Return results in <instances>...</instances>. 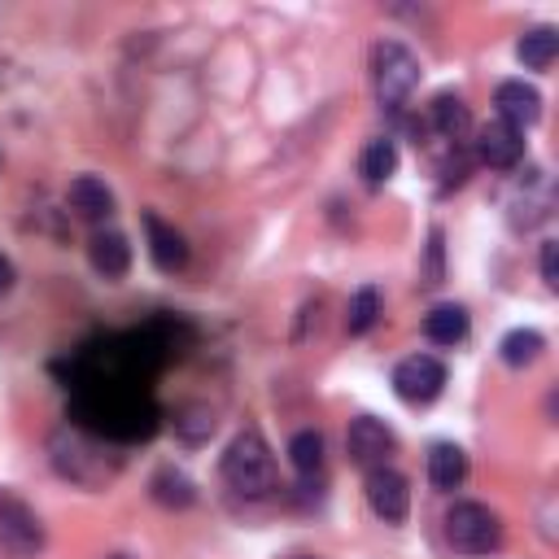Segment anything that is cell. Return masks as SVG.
Instances as JSON below:
<instances>
[{"label":"cell","mask_w":559,"mask_h":559,"mask_svg":"<svg viewBox=\"0 0 559 559\" xmlns=\"http://www.w3.org/2000/svg\"><path fill=\"white\" fill-rule=\"evenodd\" d=\"M223 480L236 493H245V498H262L266 489H275V459H271V450H266V441H262L258 428H245L227 445V454H223Z\"/></svg>","instance_id":"6da1fadb"},{"label":"cell","mask_w":559,"mask_h":559,"mask_svg":"<svg viewBox=\"0 0 559 559\" xmlns=\"http://www.w3.org/2000/svg\"><path fill=\"white\" fill-rule=\"evenodd\" d=\"M371 66H376V92H380V100H384L389 109L406 105L411 92H415V83H419V61H415V52H411L406 44H397V39H384V44H376Z\"/></svg>","instance_id":"7a4b0ae2"},{"label":"cell","mask_w":559,"mask_h":559,"mask_svg":"<svg viewBox=\"0 0 559 559\" xmlns=\"http://www.w3.org/2000/svg\"><path fill=\"white\" fill-rule=\"evenodd\" d=\"M445 537L459 555H489L502 542V524L480 502H454L450 515H445Z\"/></svg>","instance_id":"3957f363"},{"label":"cell","mask_w":559,"mask_h":559,"mask_svg":"<svg viewBox=\"0 0 559 559\" xmlns=\"http://www.w3.org/2000/svg\"><path fill=\"white\" fill-rule=\"evenodd\" d=\"M441 389H445V362L432 358V354H411L393 367V393L411 406L432 402Z\"/></svg>","instance_id":"277c9868"},{"label":"cell","mask_w":559,"mask_h":559,"mask_svg":"<svg viewBox=\"0 0 559 559\" xmlns=\"http://www.w3.org/2000/svg\"><path fill=\"white\" fill-rule=\"evenodd\" d=\"M0 546L13 550V555H35L44 546L39 515L22 498H13L9 489H0Z\"/></svg>","instance_id":"5b68a950"},{"label":"cell","mask_w":559,"mask_h":559,"mask_svg":"<svg viewBox=\"0 0 559 559\" xmlns=\"http://www.w3.org/2000/svg\"><path fill=\"white\" fill-rule=\"evenodd\" d=\"M345 450H349V459L358 463V467H389V454L397 450V441H393V432L380 424V419H371V415H358L354 424H349V432H345Z\"/></svg>","instance_id":"8992f818"},{"label":"cell","mask_w":559,"mask_h":559,"mask_svg":"<svg viewBox=\"0 0 559 559\" xmlns=\"http://www.w3.org/2000/svg\"><path fill=\"white\" fill-rule=\"evenodd\" d=\"M367 502L384 524H402L411 511V485L393 467H371L367 472Z\"/></svg>","instance_id":"52a82bcc"},{"label":"cell","mask_w":559,"mask_h":559,"mask_svg":"<svg viewBox=\"0 0 559 559\" xmlns=\"http://www.w3.org/2000/svg\"><path fill=\"white\" fill-rule=\"evenodd\" d=\"M476 153H480L485 166H493V170H511V166L524 157V135H520L515 127H507L502 118H493V122L480 127V135H476Z\"/></svg>","instance_id":"ba28073f"},{"label":"cell","mask_w":559,"mask_h":559,"mask_svg":"<svg viewBox=\"0 0 559 559\" xmlns=\"http://www.w3.org/2000/svg\"><path fill=\"white\" fill-rule=\"evenodd\" d=\"M493 105H498V118H502L507 127H515L520 135H524V127H533V122L542 118V96H537L528 83H520V79L498 83Z\"/></svg>","instance_id":"9c48e42d"},{"label":"cell","mask_w":559,"mask_h":559,"mask_svg":"<svg viewBox=\"0 0 559 559\" xmlns=\"http://www.w3.org/2000/svg\"><path fill=\"white\" fill-rule=\"evenodd\" d=\"M144 231H148L153 266H157V271H183V262H188V245H183V236H179L170 223H162L157 214H144Z\"/></svg>","instance_id":"30bf717a"},{"label":"cell","mask_w":559,"mask_h":559,"mask_svg":"<svg viewBox=\"0 0 559 559\" xmlns=\"http://www.w3.org/2000/svg\"><path fill=\"white\" fill-rule=\"evenodd\" d=\"M66 201H70V210H74L79 218H87V223H100V218H109V214H114V192H109L100 179H92V175L70 179Z\"/></svg>","instance_id":"8fae6325"},{"label":"cell","mask_w":559,"mask_h":559,"mask_svg":"<svg viewBox=\"0 0 559 559\" xmlns=\"http://www.w3.org/2000/svg\"><path fill=\"white\" fill-rule=\"evenodd\" d=\"M87 258H92V266H96L105 280H118V275H127V266H131V245H127L122 231H96L92 245H87Z\"/></svg>","instance_id":"7c38bea8"},{"label":"cell","mask_w":559,"mask_h":559,"mask_svg":"<svg viewBox=\"0 0 559 559\" xmlns=\"http://www.w3.org/2000/svg\"><path fill=\"white\" fill-rule=\"evenodd\" d=\"M463 476H467V454L459 445H450V441H437L428 450V480H432V489H459Z\"/></svg>","instance_id":"4fadbf2b"},{"label":"cell","mask_w":559,"mask_h":559,"mask_svg":"<svg viewBox=\"0 0 559 559\" xmlns=\"http://www.w3.org/2000/svg\"><path fill=\"white\" fill-rule=\"evenodd\" d=\"M424 336L437 341V345H454V341H463V336H467V310L454 306V301L432 306V310L424 314Z\"/></svg>","instance_id":"5bb4252c"},{"label":"cell","mask_w":559,"mask_h":559,"mask_svg":"<svg viewBox=\"0 0 559 559\" xmlns=\"http://www.w3.org/2000/svg\"><path fill=\"white\" fill-rule=\"evenodd\" d=\"M393 170H397V148H393V140H371V144L362 148V157H358V175H362L371 188H380Z\"/></svg>","instance_id":"9a60e30c"},{"label":"cell","mask_w":559,"mask_h":559,"mask_svg":"<svg viewBox=\"0 0 559 559\" xmlns=\"http://www.w3.org/2000/svg\"><path fill=\"white\" fill-rule=\"evenodd\" d=\"M428 114H432V127H437L445 140H459V135L467 131V122H472L467 105H463L459 96H450V92H441V96L428 105Z\"/></svg>","instance_id":"2e32d148"},{"label":"cell","mask_w":559,"mask_h":559,"mask_svg":"<svg viewBox=\"0 0 559 559\" xmlns=\"http://www.w3.org/2000/svg\"><path fill=\"white\" fill-rule=\"evenodd\" d=\"M515 52H520V61H524L528 70H546V66L555 61V52H559V35H555L550 26H537V31H528V35L515 44Z\"/></svg>","instance_id":"e0dca14e"},{"label":"cell","mask_w":559,"mask_h":559,"mask_svg":"<svg viewBox=\"0 0 559 559\" xmlns=\"http://www.w3.org/2000/svg\"><path fill=\"white\" fill-rule=\"evenodd\" d=\"M380 319V293L367 284V288H358L354 297H349V310H345V332L349 336H362V332H371V323Z\"/></svg>","instance_id":"ac0fdd59"},{"label":"cell","mask_w":559,"mask_h":559,"mask_svg":"<svg viewBox=\"0 0 559 559\" xmlns=\"http://www.w3.org/2000/svg\"><path fill=\"white\" fill-rule=\"evenodd\" d=\"M498 354H502L507 367H524V362H533V358L542 354V332H533V328H515V332L502 336Z\"/></svg>","instance_id":"d6986e66"},{"label":"cell","mask_w":559,"mask_h":559,"mask_svg":"<svg viewBox=\"0 0 559 559\" xmlns=\"http://www.w3.org/2000/svg\"><path fill=\"white\" fill-rule=\"evenodd\" d=\"M288 459H293V467H297L301 476H310V472H319V467H323V437H319L314 428H306V432H297V437L288 441Z\"/></svg>","instance_id":"ffe728a7"},{"label":"cell","mask_w":559,"mask_h":559,"mask_svg":"<svg viewBox=\"0 0 559 559\" xmlns=\"http://www.w3.org/2000/svg\"><path fill=\"white\" fill-rule=\"evenodd\" d=\"M153 498L166 502V507H188V502H192V480L166 467V472L153 476Z\"/></svg>","instance_id":"44dd1931"},{"label":"cell","mask_w":559,"mask_h":559,"mask_svg":"<svg viewBox=\"0 0 559 559\" xmlns=\"http://www.w3.org/2000/svg\"><path fill=\"white\" fill-rule=\"evenodd\" d=\"M559 245L555 240H546L542 245V280H546V288H559Z\"/></svg>","instance_id":"7402d4cb"},{"label":"cell","mask_w":559,"mask_h":559,"mask_svg":"<svg viewBox=\"0 0 559 559\" xmlns=\"http://www.w3.org/2000/svg\"><path fill=\"white\" fill-rule=\"evenodd\" d=\"M9 288H13V262H9L4 253H0V297H4Z\"/></svg>","instance_id":"603a6c76"},{"label":"cell","mask_w":559,"mask_h":559,"mask_svg":"<svg viewBox=\"0 0 559 559\" xmlns=\"http://www.w3.org/2000/svg\"><path fill=\"white\" fill-rule=\"evenodd\" d=\"M114 559H127V555H114Z\"/></svg>","instance_id":"cb8c5ba5"}]
</instances>
